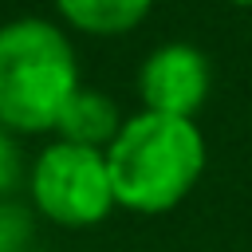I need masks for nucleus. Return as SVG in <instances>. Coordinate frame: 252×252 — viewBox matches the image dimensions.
I'll list each match as a JSON object with an SVG mask.
<instances>
[{"mask_svg": "<svg viewBox=\"0 0 252 252\" xmlns=\"http://www.w3.org/2000/svg\"><path fill=\"white\" fill-rule=\"evenodd\" d=\"M28 173V161H24V150H20V138L0 126V197H12L16 185L24 181Z\"/></svg>", "mask_w": 252, "mask_h": 252, "instance_id": "6e6552de", "label": "nucleus"}, {"mask_svg": "<svg viewBox=\"0 0 252 252\" xmlns=\"http://www.w3.org/2000/svg\"><path fill=\"white\" fill-rule=\"evenodd\" d=\"M51 4L67 32L94 35V39L130 35L134 28L146 24L154 8V0H51Z\"/></svg>", "mask_w": 252, "mask_h": 252, "instance_id": "423d86ee", "label": "nucleus"}, {"mask_svg": "<svg viewBox=\"0 0 252 252\" xmlns=\"http://www.w3.org/2000/svg\"><path fill=\"white\" fill-rule=\"evenodd\" d=\"M224 4H232V8H252V0H224Z\"/></svg>", "mask_w": 252, "mask_h": 252, "instance_id": "1a4fd4ad", "label": "nucleus"}, {"mask_svg": "<svg viewBox=\"0 0 252 252\" xmlns=\"http://www.w3.org/2000/svg\"><path fill=\"white\" fill-rule=\"evenodd\" d=\"M79 87V51L59 20L16 16L0 24V126L16 138L51 134Z\"/></svg>", "mask_w": 252, "mask_h": 252, "instance_id": "f03ea898", "label": "nucleus"}, {"mask_svg": "<svg viewBox=\"0 0 252 252\" xmlns=\"http://www.w3.org/2000/svg\"><path fill=\"white\" fill-rule=\"evenodd\" d=\"M126 122V114L118 110V102L98 91V87H79L67 106L59 110V122L51 130V138H67V142H79V146H94V150H106L118 134V126Z\"/></svg>", "mask_w": 252, "mask_h": 252, "instance_id": "39448f33", "label": "nucleus"}, {"mask_svg": "<svg viewBox=\"0 0 252 252\" xmlns=\"http://www.w3.org/2000/svg\"><path fill=\"white\" fill-rule=\"evenodd\" d=\"M35 213L28 201L0 197V252H32L35 244Z\"/></svg>", "mask_w": 252, "mask_h": 252, "instance_id": "0eeeda50", "label": "nucleus"}, {"mask_svg": "<svg viewBox=\"0 0 252 252\" xmlns=\"http://www.w3.org/2000/svg\"><path fill=\"white\" fill-rule=\"evenodd\" d=\"M138 102L142 110L197 118V110L209 102L213 91V63L209 55L189 39L158 43L138 63Z\"/></svg>", "mask_w": 252, "mask_h": 252, "instance_id": "20e7f679", "label": "nucleus"}, {"mask_svg": "<svg viewBox=\"0 0 252 252\" xmlns=\"http://www.w3.org/2000/svg\"><path fill=\"white\" fill-rule=\"evenodd\" d=\"M209 142L197 118L134 110L106 146L114 205L134 217L173 213L205 177Z\"/></svg>", "mask_w": 252, "mask_h": 252, "instance_id": "f257e3e1", "label": "nucleus"}, {"mask_svg": "<svg viewBox=\"0 0 252 252\" xmlns=\"http://www.w3.org/2000/svg\"><path fill=\"white\" fill-rule=\"evenodd\" d=\"M24 189L32 213L67 232L98 228L118 209L110 189L106 150L79 146L67 138H51L35 150L24 173Z\"/></svg>", "mask_w": 252, "mask_h": 252, "instance_id": "7ed1b4c3", "label": "nucleus"}]
</instances>
